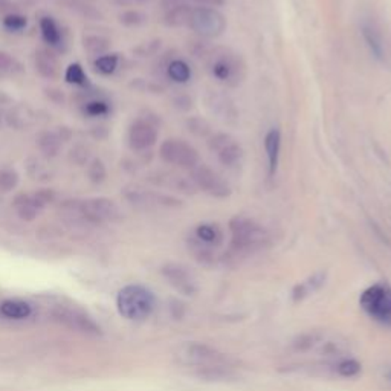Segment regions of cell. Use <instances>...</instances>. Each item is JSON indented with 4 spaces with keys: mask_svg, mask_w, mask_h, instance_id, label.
I'll use <instances>...</instances> for the list:
<instances>
[{
    "mask_svg": "<svg viewBox=\"0 0 391 391\" xmlns=\"http://www.w3.org/2000/svg\"><path fill=\"white\" fill-rule=\"evenodd\" d=\"M178 358L183 365L199 368L202 377L223 379L231 375V359L207 344H185L179 348Z\"/></svg>",
    "mask_w": 391,
    "mask_h": 391,
    "instance_id": "cell-1",
    "label": "cell"
},
{
    "mask_svg": "<svg viewBox=\"0 0 391 391\" xmlns=\"http://www.w3.org/2000/svg\"><path fill=\"white\" fill-rule=\"evenodd\" d=\"M154 296L147 287L130 284L122 287L117 296V307L122 318L130 321L146 320L154 311Z\"/></svg>",
    "mask_w": 391,
    "mask_h": 391,
    "instance_id": "cell-2",
    "label": "cell"
},
{
    "mask_svg": "<svg viewBox=\"0 0 391 391\" xmlns=\"http://www.w3.org/2000/svg\"><path fill=\"white\" fill-rule=\"evenodd\" d=\"M231 245L235 252H252L262 250L269 242V234L252 219L237 215L230 222Z\"/></svg>",
    "mask_w": 391,
    "mask_h": 391,
    "instance_id": "cell-3",
    "label": "cell"
},
{
    "mask_svg": "<svg viewBox=\"0 0 391 391\" xmlns=\"http://www.w3.org/2000/svg\"><path fill=\"white\" fill-rule=\"evenodd\" d=\"M50 315H53L55 321L70 328V331L90 336L101 335V327L95 323L94 318L85 312L83 309L72 303L57 301L50 307Z\"/></svg>",
    "mask_w": 391,
    "mask_h": 391,
    "instance_id": "cell-4",
    "label": "cell"
},
{
    "mask_svg": "<svg viewBox=\"0 0 391 391\" xmlns=\"http://www.w3.org/2000/svg\"><path fill=\"white\" fill-rule=\"evenodd\" d=\"M359 304L372 320L391 327V287L387 283L368 286L361 294Z\"/></svg>",
    "mask_w": 391,
    "mask_h": 391,
    "instance_id": "cell-5",
    "label": "cell"
},
{
    "mask_svg": "<svg viewBox=\"0 0 391 391\" xmlns=\"http://www.w3.org/2000/svg\"><path fill=\"white\" fill-rule=\"evenodd\" d=\"M190 28L203 38H218L225 33L226 18L219 9L198 6L193 8Z\"/></svg>",
    "mask_w": 391,
    "mask_h": 391,
    "instance_id": "cell-6",
    "label": "cell"
},
{
    "mask_svg": "<svg viewBox=\"0 0 391 391\" xmlns=\"http://www.w3.org/2000/svg\"><path fill=\"white\" fill-rule=\"evenodd\" d=\"M159 156L170 166L193 170L199 166V154L193 146L182 139H167L162 142Z\"/></svg>",
    "mask_w": 391,
    "mask_h": 391,
    "instance_id": "cell-7",
    "label": "cell"
},
{
    "mask_svg": "<svg viewBox=\"0 0 391 391\" xmlns=\"http://www.w3.org/2000/svg\"><path fill=\"white\" fill-rule=\"evenodd\" d=\"M210 70L215 80L230 86L239 85L245 74V68L240 58L231 53H220L213 55Z\"/></svg>",
    "mask_w": 391,
    "mask_h": 391,
    "instance_id": "cell-8",
    "label": "cell"
},
{
    "mask_svg": "<svg viewBox=\"0 0 391 391\" xmlns=\"http://www.w3.org/2000/svg\"><path fill=\"white\" fill-rule=\"evenodd\" d=\"M193 171V182L198 185V188L205 191L207 194L213 196V198L218 199H225L231 194L230 185L223 181L218 173H215L213 168L208 166H198Z\"/></svg>",
    "mask_w": 391,
    "mask_h": 391,
    "instance_id": "cell-9",
    "label": "cell"
},
{
    "mask_svg": "<svg viewBox=\"0 0 391 391\" xmlns=\"http://www.w3.org/2000/svg\"><path fill=\"white\" fill-rule=\"evenodd\" d=\"M210 149L213 153H215L222 166L228 168L237 166L243 156L240 144L232 136L225 135V133H219V135L211 138Z\"/></svg>",
    "mask_w": 391,
    "mask_h": 391,
    "instance_id": "cell-10",
    "label": "cell"
},
{
    "mask_svg": "<svg viewBox=\"0 0 391 391\" xmlns=\"http://www.w3.org/2000/svg\"><path fill=\"white\" fill-rule=\"evenodd\" d=\"M158 139V130L149 119H136L129 129V144L132 150L144 151L154 146Z\"/></svg>",
    "mask_w": 391,
    "mask_h": 391,
    "instance_id": "cell-11",
    "label": "cell"
},
{
    "mask_svg": "<svg viewBox=\"0 0 391 391\" xmlns=\"http://www.w3.org/2000/svg\"><path fill=\"white\" fill-rule=\"evenodd\" d=\"M361 33L370 53L373 54L375 58L384 61L387 58V43L384 40L382 29L379 28L375 20H364L361 25Z\"/></svg>",
    "mask_w": 391,
    "mask_h": 391,
    "instance_id": "cell-12",
    "label": "cell"
},
{
    "mask_svg": "<svg viewBox=\"0 0 391 391\" xmlns=\"http://www.w3.org/2000/svg\"><path fill=\"white\" fill-rule=\"evenodd\" d=\"M162 274L168 280V283L174 287V289L179 291L183 295H193L196 292V289H198L191 274L185 269L183 266L167 264V266H164Z\"/></svg>",
    "mask_w": 391,
    "mask_h": 391,
    "instance_id": "cell-13",
    "label": "cell"
},
{
    "mask_svg": "<svg viewBox=\"0 0 391 391\" xmlns=\"http://www.w3.org/2000/svg\"><path fill=\"white\" fill-rule=\"evenodd\" d=\"M264 150L267 156V170H269V176H274L277 170H279L282 150V133L279 129H271L266 133Z\"/></svg>",
    "mask_w": 391,
    "mask_h": 391,
    "instance_id": "cell-14",
    "label": "cell"
},
{
    "mask_svg": "<svg viewBox=\"0 0 391 391\" xmlns=\"http://www.w3.org/2000/svg\"><path fill=\"white\" fill-rule=\"evenodd\" d=\"M191 239L203 246H207L210 250H214L222 245L223 234H222V230L215 223H200L196 226Z\"/></svg>",
    "mask_w": 391,
    "mask_h": 391,
    "instance_id": "cell-15",
    "label": "cell"
},
{
    "mask_svg": "<svg viewBox=\"0 0 391 391\" xmlns=\"http://www.w3.org/2000/svg\"><path fill=\"white\" fill-rule=\"evenodd\" d=\"M0 315L6 320L22 321L33 315V306L25 300H20V298H8L0 303Z\"/></svg>",
    "mask_w": 391,
    "mask_h": 391,
    "instance_id": "cell-16",
    "label": "cell"
},
{
    "mask_svg": "<svg viewBox=\"0 0 391 391\" xmlns=\"http://www.w3.org/2000/svg\"><path fill=\"white\" fill-rule=\"evenodd\" d=\"M324 283H326V272H316L312 277H309L307 280L298 283L292 291L294 301L295 303L303 301L304 298H307L309 295H312L316 291H320L324 286Z\"/></svg>",
    "mask_w": 391,
    "mask_h": 391,
    "instance_id": "cell-17",
    "label": "cell"
},
{
    "mask_svg": "<svg viewBox=\"0 0 391 391\" xmlns=\"http://www.w3.org/2000/svg\"><path fill=\"white\" fill-rule=\"evenodd\" d=\"M36 69L40 75L53 80L58 75V60L48 49H38L36 53Z\"/></svg>",
    "mask_w": 391,
    "mask_h": 391,
    "instance_id": "cell-18",
    "label": "cell"
},
{
    "mask_svg": "<svg viewBox=\"0 0 391 391\" xmlns=\"http://www.w3.org/2000/svg\"><path fill=\"white\" fill-rule=\"evenodd\" d=\"M14 208L17 211V215L22 220L25 222H33L38 218V214H40V210L36 202L33 200V196H29V194H17L16 198H14Z\"/></svg>",
    "mask_w": 391,
    "mask_h": 391,
    "instance_id": "cell-19",
    "label": "cell"
},
{
    "mask_svg": "<svg viewBox=\"0 0 391 391\" xmlns=\"http://www.w3.org/2000/svg\"><path fill=\"white\" fill-rule=\"evenodd\" d=\"M193 6L188 4L174 6L171 9H167V14L164 16V23L170 28H181V26H190Z\"/></svg>",
    "mask_w": 391,
    "mask_h": 391,
    "instance_id": "cell-20",
    "label": "cell"
},
{
    "mask_svg": "<svg viewBox=\"0 0 391 391\" xmlns=\"http://www.w3.org/2000/svg\"><path fill=\"white\" fill-rule=\"evenodd\" d=\"M37 146L46 158H55L61 150V139L55 132L43 130L37 135Z\"/></svg>",
    "mask_w": 391,
    "mask_h": 391,
    "instance_id": "cell-21",
    "label": "cell"
},
{
    "mask_svg": "<svg viewBox=\"0 0 391 391\" xmlns=\"http://www.w3.org/2000/svg\"><path fill=\"white\" fill-rule=\"evenodd\" d=\"M8 122L9 126H13L16 129H26L36 122L34 112L28 106H16L11 112H9Z\"/></svg>",
    "mask_w": 391,
    "mask_h": 391,
    "instance_id": "cell-22",
    "label": "cell"
},
{
    "mask_svg": "<svg viewBox=\"0 0 391 391\" xmlns=\"http://www.w3.org/2000/svg\"><path fill=\"white\" fill-rule=\"evenodd\" d=\"M40 29H42V37L45 42L49 46H60V43L63 42V34H61L60 26L55 23L54 18L50 17H43L40 20Z\"/></svg>",
    "mask_w": 391,
    "mask_h": 391,
    "instance_id": "cell-23",
    "label": "cell"
},
{
    "mask_svg": "<svg viewBox=\"0 0 391 391\" xmlns=\"http://www.w3.org/2000/svg\"><path fill=\"white\" fill-rule=\"evenodd\" d=\"M167 75L174 83H188L191 78V69L183 60H173L167 66Z\"/></svg>",
    "mask_w": 391,
    "mask_h": 391,
    "instance_id": "cell-24",
    "label": "cell"
},
{
    "mask_svg": "<svg viewBox=\"0 0 391 391\" xmlns=\"http://www.w3.org/2000/svg\"><path fill=\"white\" fill-rule=\"evenodd\" d=\"M83 45H85V49L87 50L89 54L92 55H105L109 48H110V42L107 38L101 37V36H86L85 40H83Z\"/></svg>",
    "mask_w": 391,
    "mask_h": 391,
    "instance_id": "cell-25",
    "label": "cell"
},
{
    "mask_svg": "<svg viewBox=\"0 0 391 391\" xmlns=\"http://www.w3.org/2000/svg\"><path fill=\"white\" fill-rule=\"evenodd\" d=\"M65 80L69 85L75 86H87V75L80 63H72L65 72Z\"/></svg>",
    "mask_w": 391,
    "mask_h": 391,
    "instance_id": "cell-26",
    "label": "cell"
},
{
    "mask_svg": "<svg viewBox=\"0 0 391 391\" xmlns=\"http://www.w3.org/2000/svg\"><path fill=\"white\" fill-rule=\"evenodd\" d=\"M83 112L89 117H105L110 112V106L101 98H89L85 101Z\"/></svg>",
    "mask_w": 391,
    "mask_h": 391,
    "instance_id": "cell-27",
    "label": "cell"
},
{
    "mask_svg": "<svg viewBox=\"0 0 391 391\" xmlns=\"http://www.w3.org/2000/svg\"><path fill=\"white\" fill-rule=\"evenodd\" d=\"M87 174H89L90 182H94V183H102V182H105L106 178H107V170H106L105 162H102L98 158L92 159L90 164H89Z\"/></svg>",
    "mask_w": 391,
    "mask_h": 391,
    "instance_id": "cell-28",
    "label": "cell"
},
{
    "mask_svg": "<svg viewBox=\"0 0 391 391\" xmlns=\"http://www.w3.org/2000/svg\"><path fill=\"white\" fill-rule=\"evenodd\" d=\"M336 373L343 377H355L361 373V364L355 359H341L336 364Z\"/></svg>",
    "mask_w": 391,
    "mask_h": 391,
    "instance_id": "cell-29",
    "label": "cell"
},
{
    "mask_svg": "<svg viewBox=\"0 0 391 391\" xmlns=\"http://www.w3.org/2000/svg\"><path fill=\"white\" fill-rule=\"evenodd\" d=\"M118 61H119V58L117 54H106V55H101L95 60V68L101 72V74L110 75L117 70Z\"/></svg>",
    "mask_w": 391,
    "mask_h": 391,
    "instance_id": "cell-30",
    "label": "cell"
},
{
    "mask_svg": "<svg viewBox=\"0 0 391 391\" xmlns=\"http://www.w3.org/2000/svg\"><path fill=\"white\" fill-rule=\"evenodd\" d=\"M18 183V174L11 168H0V191L9 193L13 191Z\"/></svg>",
    "mask_w": 391,
    "mask_h": 391,
    "instance_id": "cell-31",
    "label": "cell"
},
{
    "mask_svg": "<svg viewBox=\"0 0 391 391\" xmlns=\"http://www.w3.org/2000/svg\"><path fill=\"white\" fill-rule=\"evenodd\" d=\"M57 198V194L54 190H49V188H42V190H38L33 194V200L36 202L37 207L40 210H43L46 205L49 203H53Z\"/></svg>",
    "mask_w": 391,
    "mask_h": 391,
    "instance_id": "cell-32",
    "label": "cell"
},
{
    "mask_svg": "<svg viewBox=\"0 0 391 391\" xmlns=\"http://www.w3.org/2000/svg\"><path fill=\"white\" fill-rule=\"evenodd\" d=\"M28 25V18L16 13H9L4 18V26L9 31H22Z\"/></svg>",
    "mask_w": 391,
    "mask_h": 391,
    "instance_id": "cell-33",
    "label": "cell"
},
{
    "mask_svg": "<svg viewBox=\"0 0 391 391\" xmlns=\"http://www.w3.org/2000/svg\"><path fill=\"white\" fill-rule=\"evenodd\" d=\"M69 158L72 162L77 164V166H86L90 158L89 149L86 146H81V144H77V146L70 150Z\"/></svg>",
    "mask_w": 391,
    "mask_h": 391,
    "instance_id": "cell-34",
    "label": "cell"
},
{
    "mask_svg": "<svg viewBox=\"0 0 391 391\" xmlns=\"http://www.w3.org/2000/svg\"><path fill=\"white\" fill-rule=\"evenodd\" d=\"M144 20H146V16L139 11H135V9H129V11L119 14V22L124 26H138Z\"/></svg>",
    "mask_w": 391,
    "mask_h": 391,
    "instance_id": "cell-35",
    "label": "cell"
},
{
    "mask_svg": "<svg viewBox=\"0 0 391 391\" xmlns=\"http://www.w3.org/2000/svg\"><path fill=\"white\" fill-rule=\"evenodd\" d=\"M14 69V58L8 53L0 50V72H11Z\"/></svg>",
    "mask_w": 391,
    "mask_h": 391,
    "instance_id": "cell-36",
    "label": "cell"
},
{
    "mask_svg": "<svg viewBox=\"0 0 391 391\" xmlns=\"http://www.w3.org/2000/svg\"><path fill=\"white\" fill-rule=\"evenodd\" d=\"M46 95L50 101L57 102V105H63L65 95H63V92H61V90H58V89H46Z\"/></svg>",
    "mask_w": 391,
    "mask_h": 391,
    "instance_id": "cell-37",
    "label": "cell"
},
{
    "mask_svg": "<svg viewBox=\"0 0 391 391\" xmlns=\"http://www.w3.org/2000/svg\"><path fill=\"white\" fill-rule=\"evenodd\" d=\"M196 4H199L200 6H210V8H215V6H222L225 5L226 0H194Z\"/></svg>",
    "mask_w": 391,
    "mask_h": 391,
    "instance_id": "cell-38",
    "label": "cell"
},
{
    "mask_svg": "<svg viewBox=\"0 0 391 391\" xmlns=\"http://www.w3.org/2000/svg\"><path fill=\"white\" fill-rule=\"evenodd\" d=\"M161 4H162L164 8L171 9V8H174V6H179V5L188 4V0H161Z\"/></svg>",
    "mask_w": 391,
    "mask_h": 391,
    "instance_id": "cell-39",
    "label": "cell"
},
{
    "mask_svg": "<svg viewBox=\"0 0 391 391\" xmlns=\"http://www.w3.org/2000/svg\"><path fill=\"white\" fill-rule=\"evenodd\" d=\"M57 135L61 139V142H63V141H69L70 139L72 132L68 127H60V130L57 132Z\"/></svg>",
    "mask_w": 391,
    "mask_h": 391,
    "instance_id": "cell-40",
    "label": "cell"
},
{
    "mask_svg": "<svg viewBox=\"0 0 391 391\" xmlns=\"http://www.w3.org/2000/svg\"><path fill=\"white\" fill-rule=\"evenodd\" d=\"M11 11V2L9 0H0V14H9Z\"/></svg>",
    "mask_w": 391,
    "mask_h": 391,
    "instance_id": "cell-41",
    "label": "cell"
},
{
    "mask_svg": "<svg viewBox=\"0 0 391 391\" xmlns=\"http://www.w3.org/2000/svg\"><path fill=\"white\" fill-rule=\"evenodd\" d=\"M136 2H147V0H136Z\"/></svg>",
    "mask_w": 391,
    "mask_h": 391,
    "instance_id": "cell-42",
    "label": "cell"
},
{
    "mask_svg": "<svg viewBox=\"0 0 391 391\" xmlns=\"http://www.w3.org/2000/svg\"><path fill=\"white\" fill-rule=\"evenodd\" d=\"M388 379H390V380H391V372H390V373H388Z\"/></svg>",
    "mask_w": 391,
    "mask_h": 391,
    "instance_id": "cell-43",
    "label": "cell"
}]
</instances>
